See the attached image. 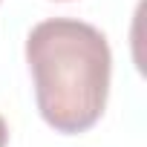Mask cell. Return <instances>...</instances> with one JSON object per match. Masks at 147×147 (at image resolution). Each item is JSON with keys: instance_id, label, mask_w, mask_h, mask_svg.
Wrapping results in <instances>:
<instances>
[{"instance_id": "6da1fadb", "label": "cell", "mask_w": 147, "mask_h": 147, "mask_svg": "<svg viewBox=\"0 0 147 147\" xmlns=\"http://www.w3.org/2000/svg\"><path fill=\"white\" fill-rule=\"evenodd\" d=\"M26 63L40 118L63 136L92 130L110 98L113 52L101 29L75 18H49L26 38Z\"/></svg>"}, {"instance_id": "7a4b0ae2", "label": "cell", "mask_w": 147, "mask_h": 147, "mask_svg": "<svg viewBox=\"0 0 147 147\" xmlns=\"http://www.w3.org/2000/svg\"><path fill=\"white\" fill-rule=\"evenodd\" d=\"M9 144V124H6V118L0 115V147H6Z\"/></svg>"}]
</instances>
